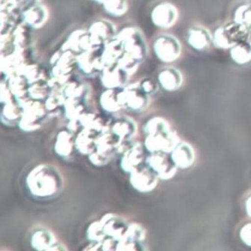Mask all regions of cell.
Masks as SVG:
<instances>
[{
    "label": "cell",
    "instance_id": "1",
    "mask_svg": "<svg viewBox=\"0 0 251 251\" xmlns=\"http://www.w3.org/2000/svg\"><path fill=\"white\" fill-rule=\"evenodd\" d=\"M28 195L39 201L58 198L64 189V178L59 170L51 164L43 163L34 167L25 180Z\"/></svg>",
    "mask_w": 251,
    "mask_h": 251
},
{
    "label": "cell",
    "instance_id": "2",
    "mask_svg": "<svg viewBox=\"0 0 251 251\" xmlns=\"http://www.w3.org/2000/svg\"><path fill=\"white\" fill-rule=\"evenodd\" d=\"M23 115L18 124V127L23 132H34L39 130L46 120L49 118L44 101L25 100L21 102Z\"/></svg>",
    "mask_w": 251,
    "mask_h": 251
},
{
    "label": "cell",
    "instance_id": "3",
    "mask_svg": "<svg viewBox=\"0 0 251 251\" xmlns=\"http://www.w3.org/2000/svg\"><path fill=\"white\" fill-rule=\"evenodd\" d=\"M121 145L118 137L111 131L102 132L97 140L96 148L88 155V160L94 166H105L118 153Z\"/></svg>",
    "mask_w": 251,
    "mask_h": 251
},
{
    "label": "cell",
    "instance_id": "4",
    "mask_svg": "<svg viewBox=\"0 0 251 251\" xmlns=\"http://www.w3.org/2000/svg\"><path fill=\"white\" fill-rule=\"evenodd\" d=\"M115 38L122 43L126 53L129 54L140 63L148 55V46L143 33L136 27H126L117 34Z\"/></svg>",
    "mask_w": 251,
    "mask_h": 251
},
{
    "label": "cell",
    "instance_id": "5",
    "mask_svg": "<svg viewBox=\"0 0 251 251\" xmlns=\"http://www.w3.org/2000/svg\"><path fill=\"white\" fill-rule=\"evenodd\" d=\"M119 97L123 109L133 113H142L151 105V96L141 89L138 82L126 85L120 91Z\"/></svg>",
    "mask_w": 251,
    "mask_h": 251
},
{
    "label": "cell",
    "instance_id": "6",
    "mask_svg": "<svg viewBox=\"0 0 251 251\" xmlns=\"http://www.w3.org/2000/svg\"><path fill=\"white\" fill-rule=\"evenodd\" d=\"M247 25L235 23L215 30L212 43L215 47L221 49L232 48L234 45L243 41L248 34Z\"/></svg>",
    "mask_w": 251,
    "mask_h": 251
},
{
    "label": "cell",
    "instance_id": "7",
    "mask_svg": "<svg viewBox=\"0 0 251 251\" xmlns=\"http://www.w3.org/2000/svg\"><path fill=\"white\" fill-rule=\"evenodd\" d=\"M180 141L176 132L171 130L169 132L146 135L144 146L149 154L155 152L170 154Z\"/></svg>",
    "mask_w": 251,
    "mask_h": 251
},
{
    "label": "cell",
    "instance_id": "8",
    "mask_svg": "<svg viewBox=\"0 0 251 251\" xmlns=\"http://www.w3.org/2000/svg\"><path fill=\"white\" fill-rule=\"evenodd\" d=\"M154 52L162 62L171 63L180 56L182 47L179 40L174 35H165L158 37L154 41Z\"/></svg>",
    "mask_w": 251,
    "mask_h": 251
},
{
    "label": "cell",
    "instance_id": "9",
    "mask_svg": "<svg viewBox=\"0 0 251 251\" xmlns=\"http://www.w3.org/2000/svg\"><path fill=\"white\" fill-rule=\"evenodd\" d=\"M145 164L155 173L160 180H170L177 172L178 168L171 159V155L165 152L150 153Z\"/></svg>",
    "mask_w": 251,
    "mask_h": 251
},
{
    "label": "cell",
    "instance_id": "10",
    "mask_svg": "<svg viewBox=\"0 0 251 251\" xmlns=\"http://www.w3.org/2000/svg\"><path fill=\"white\" fill-rule=\"evenodd\" d=\"M160 179L148 165H141L129 174L131 186L139 193H150L156 188Z\"/></svg>",
    "mask_w": 251,
    "mask_h": 251
},
{
    "label": "cell",
    "instance_id": "11",
    "mask_svg": "<svg viewBox=\"0 0 251 251\" xmlns=\"http://www.w3.org/2000/svg\"><path fill=\"white\" fill-rule=\"evenodd\" d=\"M30 245L38 251H67L68 248L57 240L55 234L44 226L35 228L30 235Z\"/></svg>",
    "mask_w": 251,
    "mask_h": 251
},
{
    "label": "cell",
    "instance_id": "12",
    "mask_svg": "<svg viewBox=\"0 0 251 251\" xmlns=\"http://www.w3.org/2000/svg\"><path fill=\"white\" fill-rule=\"evenodd\" d=\"M144 144L141 142L130 143L121 154L120 168L126 174H130L136 168L145 163L147 156Z\"/></svg>",
    "mask_w": 251,
    "mask_h": 251
},
{
    "label": "cell",
    "instance_id": "13",
    "mask_svg": "<svg viewBox=\"0 0 251 251\" xmlns=\"http://www.w3.org/2000/svg\"><path fill=\"white\" fill-rule=\"evenodd\" d=\"M99 50L85 51L76 55V67L85 76L93 78L100 75L105 68Z\"/></svg>",
    "mask_w": 251,
    "mask_h": 251
},
{
    "label": "cell",
    "instance_id": "14",
    "mask_svg": "<svg viewBox=\"0 0 251 251\" xmlns=\"http://www.w3.org/2000/svg\"><path fill=\"white\" fill-rule=\"evenodd\" d=\"M90 37L94 50H99L117 35L115 25L107 20L95 21L89 27Z\"/></svg>",
    "mask_w": 251,
    "mask_h": 251
},
{
    "label": "cell",
    "instance_id": "15",
    "mask_svg": "<svg viewBox=\"0 0 251 251\" xmlns=\"http://www.w3.org/2000/svg\"><path fill=\"white\" fill-rule=\"evenodd\" d=\"M109 131L115 134L121 144L129 143L138 134L137 123L130 117L122 116L108 121Z\"/></svg>",
    "mask_w": 251,
    "mask_h": 251
},
{
    "label": "cell",
    "instance_id": "16",
    "mask_svg": "<svg viewBox=\"0 0 251 251\" xmlns=\"http://www.w3.org/2000/svg\"><path fill=\"white\" fill-rule=\"evenodd\" d=\"M178 16V11L175 5L168 2H162L152 9L151 21L155 26L169 28L176 24Z\"/></svg>",
    "mask_w": 251,
    "mask_h": 251
},
{
    "label": "cell",
    "instance_id": "17",
    "mask_svg": "<svg viewBox=\"0 0 251 251\" xmlns=\"http://www.w3.org/2000/svg\"><path fill=\"white\" fill-rule=\"evenodd\" d=\"M101 84L106 89H122L127 85L129 75L116 65L105 66L100 74Z\"/></svg>",
    "mask_w": 251,
    "mask_h": 251
},
{
    "label": "cell",
    "instance_id": "18",
    "mask_svg": "<svg viewBox=\"0 0 251 251\" xmlns=\"http://www.w3.org/2000/svg\"><path fill=\"white\" fill-rule=\"evenodd\" d=\"M104 233L117 242L124 237L127 230L128 223L123 217L114 213H106L100 218Z\"/></svg>",
    "mask_w": 251,
    "mask_h": 251
},
{
    "label": "cell",
    "instance_id": "19",
    "mask_svg": "<svg viewBox=\"0 0 251 251\" xmlns=\"http://www.w3.org/2000/svg\"><path fill=\"white\" fill-rule=\"evenodd\" d=\"M61 50L72 51L80 54L85 51L96 50L93 47L88 30L78 29L73 31L61 47Z\"/></svg>",
    "mask_w": 251,
    "mask_h": 251
},
{
    "label": "cell",
    "instance_id": "20",
    "mask_svg": "<svg viewBox=\"0 0 251 251\" xmlns=\"http://www.w3.org/2000/svg\"><path fill=\"white\" fill-rule=\"evenodd\" d=\"M75 133L68 130L60 131L57 134L54 144V151L60 159L71 161L76 151Z\"/></svg>",
    "mask_w": 251,
    "mask_h": 251
},
{
    "label": "cell",
    "instance_id": "21",
    "mask_svg": "<svg viewBox=\"0 0 251 251\" xmlns=\"http://www.w3.org/2000/svg\"><path fill=\"white\" fill-rule=\"evenodd\" d=\"M170 155L175 165L182 170L191 168L196 159V153L193 147L185 141H180Z\"/></svg>",
    "mask_w": 251,
    "mask_h": 251
},
{
    "label": "cell",
    "instance_id": "22",
    "mask_svg": "<svg viewBox=\"0 0 251 251\" xmlns=\"http://www.w3.org/2000/svg\"><path fill=\"white\" fill-rule=\"evenodd\" d=\"M48 18L49 12L41 4H32L23 11V21L31 28H41L45 25Z\"/></svg>",
    "mask_w": 251,
    "mask_h": 251
},
{
    "label": "cell",
    "instance_id": "23",
    "mask_svg": "<svg viewBox=\"0 0 251 251\" xmlns=\"http://www.w3.org/2000/svg\"><path fill=\"white\" fill-rule=\"evenodd\" d=\"M100 132L94 129L82 128L75 135V143L76 151L82 155L88 156L95 150L97 140Z\"/></svg>",
    "mask_w": 251,
    "mask_h": 251
},
{
    "label": "cell",
    "instance_id": "24",
    "mask_svg": "<svg viewBox=\"0 0 251 251\" xmlns=\"http://www.w3.org/2000/svg\"><path fill=\"white\" fill-rule=\"evenodd\" d=\"M213 37L209 30L202 26H194L188 30L187 41L191 47L198 51H204L210 47Z\"/></svg>",
    "mask_w": 251,
    "mask_h": 251
},
{
    "label": "cell",
    "instance_id": "25",
    "mask_svg": "<svg viewBox=\"0 0 251 251\" xmlns=\"http://www.w3.org/2000/svg\"><path fill=\"white\" fill-rule=\"evenodd\" d=\"M158 82L165 91L174 92L177 91L183 83V76L179 70L167 68L160 71L158 75Z\"/></svg>",
    "mask_w": 251,
    "mask_h": 251
},
{
    "label": "cell",
    "instance_id": "26",
    "mask_svg": "<svg viewBox=\"0 0 251 251\" xmlns=\"http://www.w3.org/2000/svg\"><path fill=\"white\" fill-rule=\"evenodd\" d=\"M124 47L122 43L117 38L111 40L103 46L102 48V61L105 66H112L118 64L121 57L124 55Z\"/></svg>",
    "mask_w": 251,
    "mask_h": 251
},
{
    "label": "cell",
    "instance_id": "27",
    "mask_svg": "<svg viewBox=\"0 0 251 251\" xmlns=\"http://www.w3.org/2000/svg\"><path fill=\"white\" fill-rule=\"evenodd\" d=\"M1 105V123L9 127L18 126L22 118L23 108L18 101L15 100Z\"/></svg>",
    "mask_w": 251,
    "mask_h": 251
},
{
    "label": "cell",
    "instance_id": "28",
    "mask_svg": "<svg viewBox=\"0 0 251 251\" xmlns=\"http://www.w3.org/2000/svg\"><path fill=\"white\" fill-rule=\"evenodd\" d=\"M120 91L121 89H106L101 94L100 104L105 113L114 115L123 109L120 100Z\"/></svg>",
    "mask_w": 251,
    "mask_h": 251
},
{
    "label": "cell",
    "instance_id": "29",
    "mask_svg": "<svg viewBox=\"0 0 251 251\" xmlns=\"http://www.w3.org/2000/svg\"><path fill=\"white\" fill-rule=\"evenodd\" d=\"M87 100L76 98H68L65 100L63 112L68 121L79 122L81 117L88 112Z\"/></svg>",
    "mask_w": 251,
    "mask_h": 251
},
{
    "label": "cell",
    "instance_id": "30",
    "mask_svg": "<svg viewBox=\"0 0 251 251\" xmlns=\"http://www.w3.org/2000/svg\"><path fill=\"white\" fill-rule=\"evenodd\" d=\"M81 127L94 129L97 132L102 133L109 130L108 121H105L99 114L94 112H86L79 119Z\"/></svg>",
    "mask_w": 251,
    "mask_h": 251
},
{
    "label": "cell",
    "instance_id": "31",
    "mask_svg": "<svg viewBox=\"0 0 251 251\" xmlns=\"http://www.w3.org/2000/svg\"><path fill=\"white\" fill-rule=\"evenodd\" d=\"M8 86L18 102L29 98V83L24 75H16L7 79Z\"/></svg>",
    "mask_w": 251,
    "mask_h": 251
},
{
    "label": "cell",
    "instance_id": "32",
    "mask_svg": "<svg viewBox=\"0 0 251 251\" xmlns=\"http://www.w3.org/2000/svg\"><path fill=\"white\" fill-rule=\"evenodd\" d=\"M12 35L14 50L31 48V27L28 26L25 23L22 22L18 24L13 30Z\"/></svg>",
    "mask_w": 251,
    "mask_h": 251
},
{
    "label": "cell",
    "instance_id": "33",
    "mask_svg": "<svg viewBox=\"0 0 251 251\" xmlns=\"http://www.w3.org/2000/svg\"><path fill=\"white\" fill-rule=\"evenodd\" d=\"M65 100L68 98H76L87 100L88 88L86 85L75 80H70L60 89Z\"/></svg>",
    "mask_w": 251,
    "mask_h": 251
},
{
    "label": "cell",
    "instance_id": "34",
    "mask_svg": "<svg viewBox=\"0 0 251 251\" xmlns=\"http://www.w3.org/2000/svg\"><path fill=\"white\" fill-rule=\"evenodd\" d=\"M232 61L238 65H246L251 61V45L242 41L234 45L230 50Z\"/></svg>",
    "mask_w": 251,
    "mask_h": 251
},
{
    "label": "cell",
    "instance_id": "35",
    "mask_svg": "<svg viewBox=\"0 0 251 251\" xmlns=\"http://www.w3.org/2000/svg\"><path fill=\"white\" fill-rule=\"evenodd\" d=\"M65 100L60 90H52L50 95L44 101L48 116L55 117L59 115L61 109L63 110Z\"/></svg>",
    "mask_w": 251,
    "mask_h": 251
},
{
    "label": "cell",
    "instance_id": "36",
    "mask_svg": "<svg viewBox=\"0 0 251 251\" xmlns=\"http://www.w3.org/2000/svg\"><path fill=\"white\" fill-rule=\"evenodd\" d=\"M48 80L41 79L31 84L28 88V97L31 99L45 101L52 91Z\"/></svg>",
    "mask_w": 251,
    "mask_h": 251
},
{
    "label": "cell",
    "instance_id": "37",
    "mask_svg": "<svg viewBox=\"0 0 251 251\" xmlns=\"http://www.w3.org/2000/svg\"><path fill=\"white\" fill-rule=\"evenodd\" d=\"M172 130L168 121L162 117H154L148 120L143 126L144 133L146 135L169 132Z\"/></svg>",
    "mask_w": 251,
    "mask_h": 251
},
{
    "label": "cell",
    "instance_id": "38",
    "mask_svg": "<svg viewBox=\"0 0 251 251\" xmlns=\"http://www.w3.org/2000/svg\"><path fill=\"white\" fill-rule=\"evenodd\" d=\"M21 75H24L26 78L29 85L41 80V79H47L48 80L50 77L47 75L44 68H41L38 64L31 62L23 69Z\"/></svg>",
    "mask_w": 251,
    "mask_h": 251
},
{
    "label": "cell",
    "instance_id": "39",
    "mask_svg": "<svg viewBox=\"0 0 251 251\" xmlns=\"http://www.w3.org/2000/svg\"><path fill=\"white\" fill-rule=\"evenodd\" d=\"M124 237L132 242L145 244L147 231L142 225L136 222H132V223H129L127 230L126 232Z\"/></svg>",
    "mask_w": 251,
    "mask_h": 251
},
{
    "label": "cell",
    "instance_id": "40",
    "mask_svg": "<svg viewBox=\"0 0 251 251\" xmlns=\"http://www.w3.org/2000/svg\"><path fill=\"white\" fill-rule=\"evenodd\" d=\"M102 5L105 11L114 17H122L128 11L127 0H105Z\"/></svg>",
    "mask_w": 251,
    "mask_h": 251
},
{
    "label": "cell",
    "instance_id": "41",
    "mask_svg": "<svg viewBox=\"0 0 251 251\" xmlns=\"http://www.w3.org/2000/svg\"><path fill=\"white\" fill-rule=\"evenodd\" d=\"M86 237L90 242H102L105 238H107L104 233L100 220L92 222L88 226L86 231Z\"/></svg>",
    "mask_w": 251,
    "mask_h": 251
},
{
    "label": "cell",
    "instance_id": "42",
    "mask_svg": "<svg viewBox=\"0 0 251 251\" xmlns=\"http://www.w3.org/2000/svg\"><path fill=\"white\" fill-rule=\"evenodd\" d=\"M118 64L121 67V69L124 70L130 76L136 73L141 63L129 54L124 52Z\"/></svg>",
    "mask_w": 251,
    "mask_h": 251
},
{
    "label": "cell",
    "instance_id": "43",
    "mask_svg": "<svg viewBox=\"0 0 251 251\" xmlns=\"http://www.w3.org/2000/svg\"><path fill=\"white\" fill-rule=\"evenodd\" d=\"M146 244L139 243V242H132L129 239L123 237L117 242L116 251H146Z\"/></svg>",
    "mask_w": 251,
    "mask_h": 251
},
{
    "label": "cell",
    "instance_id": "44",
    "mask_svg": "<svg viewBox=\"0 0 251 251\" xmlns=\"http://www.w3.org/2000/svg\"><path fill=\"white\" fill-rule=\"evenodd\" d=\"M138 83H139L141 89L143 90L149 96H152L155 94L159 89V85L152 78H144L142 80L138 82Z\"/></svg>",
    "mask_w": 251,
    "mask_h": 251
},
{
    "label": "cell",
    "instance_id": "45",
    "mask_svg": "<svg viewBox=\"0 0 251 251\" xmlns=\"http://www.w3.org/2000/svg\"><path fill=\"white\" fill-rule=\"evenodd\" d=\"M239 237L247 246L251 248V223H248L241 228Z\"/></svg>",
    "mask_w": 251,
    "mask_h": 251
},
{
    "label": "cell",
    "instance_id": "46",
    "mask_svg": "<svg viewBox=\"0 0 251 251\" xmlns=\"http://www.w3.org/2000/svg\"><path fill=\"white\" fill-rule=\"evenodd\" d=\"M116 241L112 238H105L102 242V251H116Z\"/></svg>",
    "mask_w": 251,
    "mask_h": 251
},
{
    "label": "cell",
    "instance_id": "47",
    "mask_svg": "<svg viewBox=\"0 0 251 251\" xmlns=\"http://www.w3.org/2000/svg\"><path fill=\"white\" fill-rule=\"evenodd\" d=\"M245 210H246L247 215L251 218V196H250L245 202Z\"/></svg>",
    "mask_w": 251,
    "mask_h": 251
},
{
    "label": "cell",
    "instance_id": "48",
    "mask_svg": "<svg viewBox=\"0 0 251 251\" xmlns=\"http://www.w3.org/2000/svg\"><path fill=\"white\" fill-rule=\"evenodd\" d=\"M94 2H98V3L103 4L105 0H93Z\"/></svg>",
    "mask_w": 251,
    "mask_h": 251
},
{
    "label": "cell",
    "instance_id": "49",
    "mask_svg": "<svg viewBox=\"0 0 251 251\" xmlns=\"http://www.w3.org/2000/svg\"><path fill=\"white\" fill-rule=\"evenodd\" d=\"M248 38H249V41H248V42L250 43V44H251V34H250V35H248Z\"/></svg>",
    "mask_w": 251,
    "mask_h": 251
}]
</instances>
